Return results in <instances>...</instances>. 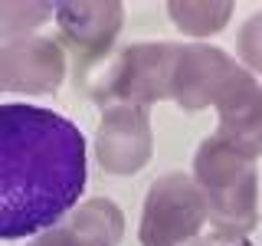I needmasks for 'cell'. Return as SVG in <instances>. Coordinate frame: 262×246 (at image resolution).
Segmentation results:
<instances>
[{
    "mask_svg": "<svg viewBox=\"0 0 262 246\" xmlns=\"http://www.w3.org/2000/svg\"><path fill=\"white\" fill-rule=\"evenodd\" d=\"M85 138L53 109L0 105V240L43 233L85 191Z\"/></svg>",
    "mask_w": 262,
    "mask_h": 246,
    "instance_id": "1",
    "label": "cell"
},
{
    "mask_svg": "<svg viewBox=\"0 0 262 246\" xmlns=\"http://www.w3.org/2000/svg\"><path fill=\"white\" fill-rule=\"evenodd\" d=\"M193 180L207 197L210 233L216 246L239 243L259 223V174L256 161L233 151L216 135L196 148Z\"/></svg>",
    "mask_w": 262,
    "mask_h": 246,
    "instance_id": "2",
    "label": "cell"
},
{
    "mask_svg": "<svg viewBox=\"0 0 262 246\" xmlns=\"http://www.w3.org/2000/svg\"><path fill=\"white\" fill-rule=\"evenodd\" d=\"M210 207L193 177L170 171L147 191L141 213V246H213Z\"/></svg>",
    "mask_w": 262,
    "mask_h": 246,
    "instance_id": "3",
    "label": "cell"
},
{
    "mask_svg": "<svg viewBox=\"0 0 262 246\" xmlns=\"http://www.w3.org/2000/svg\"><path fill=\"white\" fill-rule=\"evenodd\" d=\"M177 66V43H131L121 49L102 72L98 86L92 89L95 102L115 105H151L170 98Z\"/></svg>",
    "mask_w": 262,
    "mask_h": 246,
    "instance_id": "4",
    "label": "cell"
},
{
    "mask_svg": "<svg viewBox=\"0 0 262 246\" xmlns=\"http://www.w3.org/2000/svg\"><path fill=\"white\" fill-rule=\"evenodd\" d=\"M151 115L144 105H108L95 135V154L108 174H135L151 161Z\"/></svg>",
    "mask_w": 262,
    "mask_h": 246,
    "instance_id": "5",
    "label": "cell"
},
{
    "mask_svg": "<svg viewBox=\"0 0 262 246\" xmlns=\"http://www.w3.org/2000/svg\"><path fill=\"white\" fill-rule=\"evenodd\" d=\"M66 76V56L56 39L27 36L0 46V92L46 95Z\"/></svg>",
    "mask_w": 262,
    "mask_h": 246,
    "instance_id": "6",
    "label": "cell"
},
{
    "mask_svg": "<svg viewBox=\"0 0 262 246\" xmlns=\"http://www.w3.org/2000/svg\"><path fill=\"white\" fill-rule=\"evenodd\" d=\"M121 16H125V7L115 0H82V4L56 7L62 39L76 53V79L79 72H85L95 59H102L112 49L121 30Z\"/></svg>",
    "mask_w": 262,
    "mask_h": 246,
    "instance_id": "7",
    "label": "cell"
},
{
    "mask_svg": "<svg viewBox=\"0 0 262 246\" xmlns=\"http://www.w3.org/2000/svg\"><path fill=\"white\" fill-rule=\"evenodd\" d=\"M213 109L220 115L216 138L256 161L262 154V86L256 82V76L239 66Z\"/></svg>",
    "mask_w": 262,
    "mask_h": 246,
    "instance_id": "8",
    "label": "cell"
},
{
    "mask_svg": "<svg viewBox=\"0 0 262 246\" xmlns=\"http://www.w3.org/2000/svg\"><path fill=\"white\" fill-rule=\"evenodd\" d=\"M236 59L216 46H177V66L170 82V98L184 109H207L216 105L226 82L236 76Z\"/></svg>",
    "mask_w": 262,
    "mask_h": 246,
    "instance_id": "9",
    "label": "cell"
},
{
    "mask_svg": "<svg viewBox=\"0 0 262 246\" xmlns=\"http://www.w3.org/2000/svg\"><path fill=\"white\" fill-rule=\"evenodd\" d=\"M125 217L108 197H92L62 223L43 230L30 246H118Z\"/></svg>",
    "mask_w": 262,
    "mask_h": 246,
    "instance_id": "10",
    "label": "cell"
},
{
    "mask_svg": "<svg viewBox=\"0 0 262 246\" xmlns=\"http://www.w3.org/2000/svg\"><path fill=\"white\" fill-rule=\"evenodd\" d=\"M167 10H170L174 23L184 33L207 36V33H220L226 27L233 7H229V4H170Z\"/></svg>",
    "mask_w": 262,
    "mask_h": 246,
    "instance_id": "11",
    "label": "cell"
},
{
    "mask_svg": "<svg viewBox=\"0 0 262 246\" xmlns=\"http://www.w3.org/2000/svg\"><path fill=\"white\" fill-rule=\"evenodd\" d=\"M49 13V4H0V36L27 33L30 27H39Z\"/></svg>",
    "mask_w": 262,
    "mask_h": 246,
    "instance_id": "12",
    "label": "cell"
},
{
    "mask_svg": "<svg viewBox=\"0 0 262 246\" xmlns=\"http://www.w3.org/2000/svg\"><path fill=\"white\" fill-rule=\"evenodd\" d=\"M236 49H239L243 63L249 66V69L262 72V13L249 16V20L243 23L239 36H236Z\"/></svg>",
    "mask_w": 262,
    "mask_h": 246,
    "instance_id": "13",
    "label": "cell"
},
{
    "mask_svg": "<svg viewBox=\"0 0 262 246\" xmlns=\"http://www.w3.org/2000/svg\"><path fill=\"white\" fill-rule=\"evenodd\" d=\"M226 246H252V243H246V240H239V243H226Z\"/></svg>",
    "mask_w": 262,
    "mask_h": 246,
    "instance_id": "14",
    "label": "cell"
}]
</instances>
